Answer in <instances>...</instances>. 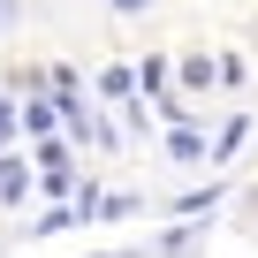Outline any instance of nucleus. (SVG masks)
<instances>
[{"mask_svg": "<svg viewBox=\"0 0 258 258\" xmlns=\"http://www.w3.org/2000/svg\"><path fill=\"white\" fill-rule=\"evenodd\" d=\"M0 198H23V167L16 160H0Z\"/></svg>", "mask_w": 258, "mask_h": 258, "instance_id": "obj_1", "label": "nucleus"}, {"mask_svg": "<svg viewBox=\"0 0 258 258\" xmlns=\"http://www.w3.org/2000/svg\"><path fill=\"white\" fill-rule=\"evenodd\" d=\"M8 129H16V106H8V99H0V137H8Z\"/></svg>", "mask_w": 258, "mask_h": 258, "instance_id": "obj_2", "label": "nucleus"}, {"mask_svg": "<svg viewBox=\"0 0 258 258\" xmlns=\"http://www.w3.org/2000/svg\"><path fill=\"white\" fill-rule=\"evenodd\" d=\"M114 8H121V16H137V8H145V0H114Z\"/></svg>", "mask_w": 258, "mask_h": 258, "instance_id": "obj_3", "label": "nucleus"}, {"mask_svg": "<svg viewBox=\"0 0 258 258\" xmlns=\"http://www.w3.org/2000/svg\"><path fill=\"white\" fill-rule=\"evenodd\" d=\"M114 258H129V250H114Z\"/></svg>", "mask_w": 258, "mask_h": 258, "instance_id": "obj_4", "label": "nucleus"}]
</instances>
